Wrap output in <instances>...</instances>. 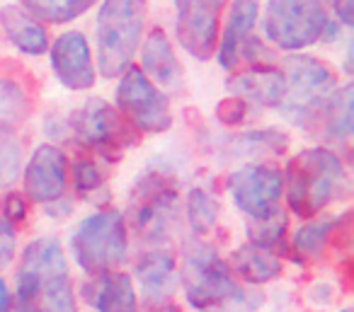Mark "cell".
<instances>
[{
  "instance_id": "1",
  "label": "cell",
  "mask_w": 354,
  "mask_h": 312,
  "mask_svg": "<svg viewBox=\"0 0 354 312\" xmlns=\"http://www.w3.org/2000/svg\"><path fill=\"white\" fill-rule=\"evenodd\" d=\"M284 175V194L289 211L310 220L330 204L349 194V177L337 153L328 148H306L291 157Z\"/></svg>"
},
{
  "instance_id": "2",
  "label": "cell",
  "mask_w": 354,
  "mask_h": 312,
  "mask_svg": "<svg viewBox=\"0 0 354 312\" xmlns=\"http://www.w3.org/2000/svg\"><path fill=\"white\" fill-rule=\"evenodd\" d=\"M17 302L35 312H78L64 247L54 237H39L22 252L17 269Z\"/></svg>"
},
{
  "instance_id": "3",
  "label": "cell",
  "mask_w": 354,
  "mask_h": 312,
  "mask_svg": "<svg viewBox=\"0 0 354 312\" xmlns=\"http://www.w3.org/2000/svg\"><path fill=\"white\" fill-rule=\"evenodd\" d=\"M146 0H102L97 10V66L102 78H119L131 66L146 30Z\"/></svg>"
},
{
  "instance_id": "4",
  "label": "cell",
  "mask_w": 354,
  "mask_h": 312,
  "mask_svg": "<svg viewBox=\"0 0 354 312\" xmlns=\"http://www.w3.org/2000/svg\"><path fill=\"white\" fill-rule=\"evenodd\" d=\"M286 95L277 109L299 128H313L320 124L330 97L337 90V75L323 64L306 54L284 59Z\"/></svg>"
},
{
  "instance_id": "5",
  "label": "cell",
  "mask_w": 354,
  "mask_h": 312,
  "mask_svg": "<svg viewBox=\"0 0 354 312\" xmlns=\"http://www.w3.org/2000/svg\"><path fill=\"white\" fill-rule=\"evenodd\" d=\"M183 264L185 295L197 310H214L226 302H243L248 298L214 244L189 240L183 249Z\"/></svg>"
},
{
  "instance_id": "6",
  "label": "cell",
  "mask_w": 354,
  "mask_h": 312,
  "mask_svg": "<svg viewBox=\"0 0 354 312\" xmlns=\"http://www.w3.org/2000/svg\"><path fill=\"white\" fill-rule=\"evenodd\" d=\"M180 215V189L175 179L160 170L138 177L129 196V225L151 244L170 240Z\"/></svg>"
},
{
  "instance_id": "7",
  "label": "cell",
  "mask_w": 354,
  "mask_h": 312,
  "mask_svg": "<svg viewBox=\"0 0 354 312\" xmlns=\"http://www.w3.org/2000/svg\"><path fill=\"white\" fill-rule=\"evenodd\" d=\"M71 252L75 264L90 276L122 266L129 252L127 218L114 208L88 215L71 235Z\"/></svg>"
},
{
  "instance_id": "8",
  "label": "cell",
  "mask_w": 354,
  "mask_h": 312,
  "mask_svg": "<svg viewBox=\"0 0 354 312\" xmlns=\"http://www.w3.org/2000/svg\"><path fill=\"white\" fill-rule=\"evenodd\" d=\"M75 141L88 150L97 153L102 160L117 162L129 146L138 141L136 131L109 102L95 97L75 109L68 121Z\"/></svg>"
},
{
  "instance_id": "9",
  "label": "cell",
  "mask_w": 354,
  "mask_h": 312,
  "mask_svg": "<svg viewBox=\"0 0 354 312\" xmlns=\"http://www.w3.org/2000/svg\"><path fill=\"white\" fill-rule=\"evenodd\" d=\"M328 15L320 0H270L262 20L265 37L281 51H301L320 41Z\"/></svg>"
},
{
  "instance_id": "10",
  "label": "cell",
  "mask_w": 354,
  "mask_h": 312,
  "mask_svg": "<svg viewBox=\"0 0 354 312\" xmlns=\"http://www.w3.org/2000/svg\"><path fill=\"white\" fill-rule=\"evenodd\" d=\"M117 112L136 133H165L172 126L170 99L143 75L138 66H129L119 75Z\"/></svg>"
},
{
  "instance_id": "11",
  "label": "cell",
  "mask_w": 354,
  "mask_h": 312,
  "mask_svg": "<svg viewBox=\"0 0 354 312\" xmlns=\"http://www.w3.org/2000/svg\"><path fill=\"white\" fill-rule=\"evenodd\" d=\"M226 186L236 208L243 211L250 220H260L279 208L284 194V175L274 165L250 162L231 172Z\"/></svg>"
},
{
  "instance_id": "12",
  "label": "cell",
  "mask_w": 354,
  "mask_h": 312,
  "mask_svg": "<svg viewBox=\"0 0 354 312\" xmlns=\"http://www.w3.org/2000/svg\"><path fill=\"white\" fill-rule=\"evenodd\" d=\"M228 0H175L177 41L189 56L209 61L218 46V22Z\"/></svg>"
},
{
  "instance_id": "13",
  "label": "cell",
  "mask_w": 354,
  "mask_h": 312,
  "mask_svg": "<svg viewBox=\"0 0 354 312\" xmlns=\"http://www.w3.org/2000/svg\"><path fill=\"white\" fill-rule=\"evenodd\" d=\"M66 184H68V160L64 150L51 143L39 146L25 167V194L35 204L49 206L64 199Z\"/></svg>"
},
{
  "instance_id": "14",
  "label": "cell",
  "mask_w": 354,
  "mask_h": 312,
  "mask_svg": "<svg viewBox=\"0 0 354 312\" xmlns=\"http://www.w3.org/2000/svg\"><path fill=\"white\" fill-rule=\"evenodd\" d=\"M51 68L64 88L90 90L95 85V64L83 32H64L51 44Z\"/></svg>"
},
{
  "instance_id": "15",
  "label": "cell",
  "mask_w": 354,
  "mask_h": 312,
  "mask_svg": "<svg viewBox=\"0 0 354 312\" xmlns=\"http://www.w3.org/2000/svg\"><path fill=\"white\" fill-rule=\"evenodd\" d=\"M83 300L97 312H136L138 307L131 276L114 269L93 273L83 283Z\"/></svg>"
},
{
  "instance_id": "16",
  "label": "cell",
  "mask_w": 354,
  "mask_h": 312,
  "mask_svg": "<svg viewBox=\"0 0 354 312\" xmlns=\"http://www.w3.org/2000/svg\"><path fill=\"white\" fill-rule=\"evenodd\" d=\"M228 90L233 97L245 99L248 104H260V107L277 109L286 95V78L279 68H272V64L250 66L248 70L228 78Z\"/></svg>"
},
{
  "instance_id": "17",
  "label": "cell",
  "mask_w": 354,
  "mask_h": 312,
  "mask_svg": "<svg viewBox=\"0 0 354 312\" xmlns=\"http://www.w3.org/2000/svg\"><path fill=\"white\" fill-rule=\"evenodd\" d=\"M133 276L141 286L143 298L156 305L165 302L177 291V281H180L175 257L162 247L143 252L133 266Z\"/></svg>"
},
{
  "instance_id": "18",
  "label": "cell",
  "mask_w": 354,
  "mask_h": 312,
  "mask_svg": "<svg viewBox=\"0 0 354 312\" xmlns=\"http://www.w3.org/2000/svg\"><path fill=\"white\" fill-rule=\"evenodd\" d=\"M141 70L158 90H177L183 85V68L177 64L170 39L160 27L151 30V35L143 41Z\"/></svg>"
},
{
  "instance_id": "19",
  "label": "cell",
  "mask_w": 354,
  "mask_h": 312,
  "mask_svg": "<svg viewBox=\"0 0 354 312\" xmlns=\"http://www.w3.org/2000/svg\"><path fill=\"white\" fill-rule=\"evenodd\" d=\"M260 17V3L257 0H233L228 12V25L223 32L221 44L216 46V59L221 68L233 70L241 61V51L245 41L252 37V30Z\"/></svg>"
},
{
  "instance_id": "20",
  "label": "cell",
  "mask_w": 354,
  "mask_h": 312,
  "mask_svg": "<svg viewBox=\"0 0 354 312\" xmlns=\"http://www.w3.org/2000/svg\"><path fill=\"white\" fill-rule=\"evenodd\" d=\"M0 27L17 51L27 56H41L49 49V32L37 17L17 6L0 8Z\"/></svg>"
},
{
  "instance_id": "21",
  "label": "cell",
  "mask_w": 354,
  "mask_h": 312,
  "mask_svg": "<svg viewBox=\"0 0 354 312\" xmlns=\"http://www.w3.org/2000/svg\"><path fill=\"white\" fill-rule=\"evenodd\" d=\"M228 269H231L233 276H238L241 281L252 283V286H262V283H270L279 276L281 262L274 252L248 242L231 254Z\"/></svg>"
},
{
  "instance_id": "22",
  "label": "cell",
  "mask_w": 354,
  "mask_h": 312,
  "mask_svg": "<svg viewBox=\"0 0 354 312\" xmlns=\"http://www.w3.org/2000/svg\"><path fill=\"white\" fill-rule=\"evenodd\" d=\"M335 225H337V218H315L310 223L301 225L291 235L289 257L299 264L320 259L325 249H328L330 240L335 237Z\"/></svg>"
},
{
  "instance_id": "23",
  "label": "cell",
  "mask_w": 354,
  "mask_h": 312,
  "mask_svg": "<svg viewBox=\"0 0 354 312\" xmlns=\"http://www.w3.org/2000/svg\"><path fill=\"white\" fill-rule=\"evenodd\" d=\"M320 126L325 138L335 143H344L352 136V85L337 88L320 117Z\"/></svg>"
},
{
  "instance_id": "24",
  "label": "cell",
  "mask_w": 354,
  "mask_h": 312,
  "mask_svg": "<svg viewBox=\"0 0 354 312\" xmlns=\"http://www.w3.org/2000/svg\"><path fill=\"white\" fill-rule=\"evenodd\" d=\"M286 230H289V220L281 208H277L272 215L260 220H250L248 223V240L250 244H257L262 249H270L277 257L279 254H289V242H286Z\"/></svg>"
},
{
  "instance_id": "25",
  "label": "cell",
  "mask_w": 354,
  "mask_h": 312,
  "mask_svg": "<svg viewBox=\"0 0 354 312\" xmlns=\"http://www.w3.org/2000/svg\"><path fill=\"white\" fill-rule=\"evenodd\" d=\"M95 3L97 0H22V6L32 17L49 25H66L78 20Z\"/></svg>"
},
{
  "instance_id": "26",
  "label": "cell",
  "mask_w": 354,
  "mask_h": 312,
  "mask_svg": "<svg viewBox=\"0 0 354 312\" xmlns=\"http://www.w3.org/2000/svg\"><path fill=\"white\" fill-rule=\"evenodd\" d=\"M236 155L257 157V155H281L289 148V136L277 128H262V131L241 133L231 141Z\"/></svg>"
},
{
  "instance_id": "27",
  "label": "cell",
  "mask_w": 354,
  "mask_h": 312,
  "mask_svg": "<svg viewBox=\"0 0 354 312\" xmlns=\"http://www.w3.org/2000/svg\"><path fill=\"white\" fill-rule=\"evenodd\" d=\"M218 201L202 186H194L187 194V220L194 235H209L218 223Z\"/></svg>"
},
{
  "instance_id": "28",
  "label": "cell",
  "mask_w": 354,
  "mask_h": 312,
  "mask_svg": "<svg viewBox=\"0 0 354 312\" xmlns=\"http://www.w3.org/2000/svg\"><path fill=\"white\" fill-rule=\"evenodd\" d=\"M22 170V146L12 126H0V189L17 182Z\"/></svg>"
},
{
  "instance_id": "29",
  "label": "cell",
  "mask_w": 354,
  "mask_h": 312,
  "mask_svg": "<svg viewBox=\"0 0 354 312\" xmlns=\"http://www.w3.org/2000/svg\"><path fill=\"white\" fill-rule=\"evenodd\" d=\"M30 114L27 95L15 80L0 78V126H12L22 124Z\"/></svg>"
},
{
  "instance_id": "30",
  "label": "cell",
  "mask_w": 354,
  "mask_h": 312,
  "mask_svg": "<svg viewBox=\"0 0 354 312\" xmlns=\"http://www.w3.org/2000/svg\"><path fill=\"white\" fill-rule=\"evenodd\" d=\"M71 172H73V186L78 191V196L83 199H90L97 191H102L104 186V175L100 170V165L93 160L90 155H78L71 165Z\"/></svg>"
},
{
  "instance_id": "31",
  "label": "cell",
  "mask_w": 354,
  "mask_h": 312,
  "mask_svg": "<svg viewBox=\"0 0 354 312\" xmlns=\"http://www.w3.org/2000/svg\"><path fill=\"white\" fill-rule=\"evenodd\" d=\"M0 218H6L8 223L15 228V225L25 223L27 218V199L20 191H8V194L0 196Z\"/></svg>"
},
{
  "instance_id": "32",
  "label": "cell",
  "mask_w": 354,
  "mask_h": 312,
  "mask_svg": "<svg viewBox=\"0 0 354 312\" xmlns=\"http://www.w3.org/2000/svg\"><path fill=\"white\" fill-rule=\"evenodd\" d=\"M248 117V102L241 97H226L216 104V119L226 126H238Z\"/></svg>"
},
{
  "instance_id": "33",
  "label": "cell",
  "mask_w": 354,
  "mask_h": 312,
  "mask_svg": "<svg viewBox=\"0 0 354 312\" xmlns=\"http://www.w3.org/2000/svg\"><path fill=\"white\" fill-rule=\"evenodd\" d=\"M15 249H17L15 228L6 218H0V271L6 266H10V262L15 259Z\"/></svg>"
},
{
  "instance_id": "34",
  "label": "cell",
  "mask_w": 354,
  "mask_h": 312,
  "mask_svg": "<svg viewBox=\"0 0 354 312\" xmlns=\"http://www.w3.org/2000/svg\"><path fill=\"white\" fill-rule=\"evenodd\" d=\"M335 15L344 27H352L354 22V0H333Z\"/></svg>"
},
{
  "instance_id": "35",
  "label": "cell",
  "mask_w": 354,
  "mask_h": 312,
  "mask_svg": "<svg viewBox=\"0 0 354 312\" xmlns=\"http://www.w3.org/2000/svg\"><path fill=\"white\" fill-rule=\"evenodd\" d=\"M323 41H337L339 39V25H335V22L328 20V25H325L323 30V37H320Z\"/></svg>"
},
{
  "instance_id": "36",
  "label": "cell",
  "mask_w": 354,
  "mask_h": 312,
  "mask_svg": "<svg viewBox=\"0 0 354 312\" xmlns=\"http://www.w3.org/2000/svg\"><path fill=\"white\" fill-rule=\"evenodd\" d=\"M10 310V291H8L6 281L0 278V312H8Z\"/></svg>"
},
{
  "instance_id": "37",
  "label": "cell",
  "mask_w": 354,
  "mask_h": 312,
  "mask_svg": "<svg viewBox=\"0 0 354 312\" xmlns=\"http://www.w3.org/2000/svg\"><path fill=\"white\" fill-rule=\"evenodd\" d=\"M146 312H183L177 305H156V307H151V310H146Z\"/></svg>"
},
{
  "instance_id": "38",
  "label": "cell",
  "mask_w": 354,
  "mask_h": 312,
  "mask_svg": "<svg viewBox=\"0 0 354 312\" xmlns=\"http://www.w3.org/2000/svg\"><path fill=\"white\" fill-rule=\"evenodd\" d=\"M8 312H35V307L32 305H25V302H17L15 300V305H10V310Z\"/></svg>"
},
{
  "instance_id": "39",
  "label": "cell",
  "mask_w": 354,
  "mask_h": 312,
  "mask_svg": "<svg viewBox=\"0 0 354 312\" xmlns=\"http://www.w3.org/2000/svg\"><path fill=\"white\" fill-rule=\"evenodd\" d=\"M339 312H352V310H339Z\"/></svg>"
}]
</instances>
